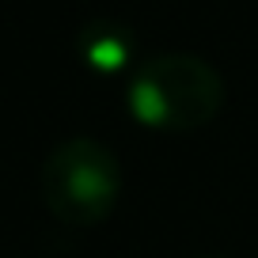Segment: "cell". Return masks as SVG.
Here are the masks:
<instances>
[{
    "label": "cell",
    "mask_w": 258,
    "mask_h": 258,
    "mask_svg": "<svg viewBox=\"0 0 258 258\" xmlns=\"http://www.w3.org/2000/svg\"><path fill=\"white\" fill-rule=\"evenodd\" d=\"M202 258H220V254H202Z\"/></svg>",
    "instance_id": "4"
},
{
    "label": "cell",
    "mask_w": 258,
    "mask_h": 258,
    "mask_svg": "<svg viewBox=\"0 0 258 258\" xmlns=\"http://www.w3.org/2000/svg\"><path fill=\"white\" fill-rule=\"evenodd\" d=\"M224 106V80L209 61L194 53H160L141 64L129 84L133 118L156 129H190L209 125Z\"/></svg>",
    "instance_id": "1"
},
{
    "label": "cell",
    "mask_w": 258,
    "mask_h": 258,
    "mask_svg": "<svg viewBox=\"0 0 258 258\" xmlns=\"http://www.w3.org/2000/svg\"><path fill=\"white\" fill-rule=\"evenodd\" d=\"M42 194L64 224H99L114 213L121 194V163L99 141H69L53 148L42 167Z\"/></svg>",
    "instance_id": "2"
},
{
    "label": "cell",
    "mask_w": 258,
    "mask_h": 258,
    "mask_svg": "<svg viewBox=\"0 0 258 258\" xmlns=\"http://www.w3.org/2000/svg\"><path fill=\"white\" fill-rule=\"evenodd\" d=\"M84 53L95 69H121L129 57V46L121 38V31L114 27H95L91 34H84Z\"/></svg>",
    "instance_id": "3"
}]
</instances>
